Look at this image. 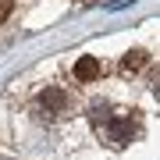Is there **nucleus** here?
<instances>
[{
	"label": "nucleus",
	"mask_w": 160,
	"mask_h": 160,
	"mask_svg": "<svg viewBox=\"0 0 160 160\" xmlns=\"http://www.w3.org/2000/svg\"><path fill=\"white\" fill-rule=\"evenodd\" d=\"M135 132H139V125L135 121H128V118H114L107 125V139L114 146H125V142H132V139H135Z\"/></svg>",
	"instance_id": "nucleus-1"
},
{
	"label": "nucleus",
	"mask_w": 160,
	"mask_h": 160,
	"mask_svg": "<svg viewBox=\"0 0 160 160\" xmlns=\"http://www.w3.org/2000/svg\"><path fill=\"white\" fill-rule=\"evenodd\" d=\"M39 107L46 110V114H61V110H68V92H61V89H43L39 92Z\"/></svg>",
	"instance_id": "nucleus-2"
},
{
	"label": "nucleus",
	"mask_w": 160,
	"mask_h": 160,
	"mask_svg": "<svg viewBox=\"0 0 160 160\" xmlns=\"http://www.w3.org/2000/svg\"><path fill=\"white\" fill-rule=\"evenodd\" d=\"M100 75H103L100 57H78V61H75V78H78V82H96Z\"/></svg>",
	"instance_id": "nucleus-3"
},
{
	"label": "nucleus",
	"mask_w": 160,
	"mask_h": 160,
	"mask_svg": "<svg viewBox=\"0 0 160 160\" xmlns=\"http://www.w3.org/2000/svg\"><path fill=\"white\" fill-rule=\"evenodd\" d=\"M146 61H149V53H146V50H128L125 57H121V71H125V75H132V71L146 68Z\"/></svg>",
	"instance_id": "nucleus-4"
},
{
	"label": "nucleus",
	"mask_w": 160,
	"mask_h": 160,
	"mask_svg": "<svg viewBox=\"0 0 160 160\" xmlns=\"http://www.w3.org/2000/svg\"><path fill=\"white\" fill-rule=\"evenodd\" d=\"M7 14H11V0H0V22H4Z\"/></svg>",
	"instance_id": "nucleus-5"
},
{
	"label": "nucleus",
	"mask_w": 160,
	"mask_h": 160,
	"mask_svg": "<svg viewBox=\"0 0 160 160\" xmlns=\"http://www.w3.org/2000/svg\"><path fill=\"white\" fill-rule=\"evenodd\" d=\"M78 4H96V0H78Z\"/></svg>",
	"instance_id": "nucleus-6"
}]
</instances>
